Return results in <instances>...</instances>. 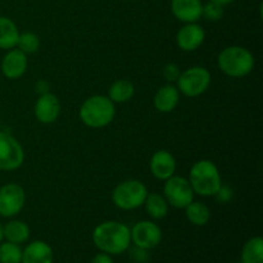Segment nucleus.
Masks as SVG:
<instances>
[{
    "instance_id": "obj_1",
    "label": "nucleus",
    "mask_w": 263,
    "mask_h": 263,
    "mask_svg": "<svg viewBox=\"0 0 263 263\" xmlns=\"http://www.w3.org/2000/svg\"><path fill=\"white\" fill-rule=\"evenodd\" d=\"M94 246L103 253L110 256L122 254L130 248V229L118 221H105L99 223L92 231Z\"/></svg>"
},
{
    "instance_id": "obj_2",
    "label": "nucleus",
    "mask_w": 263,
    "mask_h": 263,
    "mask_svg": "<svg viewBox=\"0 0 263 263\" xmlns=\"http://www.w3.org/2000/svg\"><path fill=\"white\" fill-rule=\"evenodd\" d=\"M189 182L194 194L215 197L222 185L217 166L210 159H200L193 164L189 172Z\"/></svg>"
},
{
    "instance_id": "obj_3",
    "label": "nucleus",
    "mask_w": 263,
    "mask_h": 263,
    "mask_svg": "<svg viewBox=\"0 0 263 263\" xmlns=\"http://www.w3.org/2000/svg\"><path fill=\"white\" fill-rule=\"evenodd\" d=\"M115 116V103L105 95H92L80 108V118L91 128L105 127L112 122Z\"/></svg>"
},
{
    "instance_id": "obj_4",
    "label": "nucleus",
    "mask_w": 263,
    "mask_h": 263,
    "mask_svg": "<svg viewBox=\"0 0 263 263\" xmlns=\"http://www.w3.org/2000/svg\"><path fill=\"white\" fill-rule=\"evenodd\" d=\"M217 66L226 76L239 79L251 73L254 68V57L243 46H228L218 54Z\"/></svg>"
},
{
    "instance_id": "obj_5",
    "label": "nucleus",
    "mask_w": 263,
    "mask_h": 263,
    "mask_svg": "<svg viewBox=\"0 0 263 263\" xmlns=\"http://www.w3.org/2000/svg\"><path fill=\"white\" fill-rule=\"evenodd\" d=\"M148 195L146 186L139 180H126L118 184L112 193L116 207L123 211H133L144 205Z\"/></svg>"
},
{
    "instance_id": "obj_6",
    "label": "nucleus",
    "mask_w": 263,
    "mask_h": 263,
    "mask_svg": "<svg viewBox=\"0 0 263 263\" xmlns=\"http://www.w3.org/2000/svg\"><path fill=\"white\" fill-rule=\"evenodd\" d=\"M212 76L204 67L195 66L185 69L177 79V89L185 97L195 98L204 94L210 87Z\"/></svg>"
},
{
    "instance_id": "obj_7",
    "label": "nucleus",
    "mask_w": 263,
    "mask_h": 263,
    "mask_svg": "<svg viewBox=\"0 0 263 263\" xmlns=\"http://www.w3.org/2000/svg\"><path fill=\"white\" fill-rule=\"evenodd\" d=\"M164 199L168 205L181 210L194 200V192L189 180L181 176H171L163 186Z\"/></svg>"
},
{
    "instance_id": "obj_8",
    "label": "nucleus",
    "mask_w": 263,
    "mask_h": 263,
    "mask_svg": "<svg viewBox=\"0 0 263 263\" xmlns=\"http://www.w3.org/2000/svg\"><path fill=\"white\" fill-rule=\"evenodd\" d=\"M25 161V152L20 141L9 133L0 131V170L14 171Z\"/></svg>"
},
{
    "instance_id": "obj_9",
    "label": "nucleus",
    "mask_w": 263,
    "mask_h": 263,
    "mask_svg": "<svg viewBox=\"0 0 263 263\" xmlns=\"http://www.w3.org/2000/svg\"><path fill=\"white\" fill-rule=\"evenodd\" d=\"M26 203V193L21 185L15 182L0 187V216L14 217L23 210Z\"/></svg>"
},
{
    "instance_id": "obj_10",
    "label": "nucleus",
    "mask_w": 263,
    "mask_h": 263,
    "mask_svg": "<svg viewBox=\"0 0 263 263\" xmlns=\"http://www.w3.org/2000/svg\"><path fill=\"white\" fill-rule=\"evenodd\" d=\"M131 241L135 247L141 249H153L161 243L162 230L157 223L152 221H140L136 222L130 230Z\"/></svg>"
},
{
    "instance_id": "obj_11",
    "label": "nucleus",
    "mask_w": 263,
    "mask_h": 263,
    "mask_svg": "<svg viewBox=\"0 0 263 263\" xmlns=\"http://www.w3.org/2000/svg\"><path fill=\"white\" fill-rule=\"evenodd\" d=\"M33 113L39 122L44 125H50L55 122L61 115V102L58 97L51 92H44L35 103Z\"/></svg>"
},
{
    "instance_id": "obj_12",
    "label": "nucleus",
    "mask_w": 263,
    "mask_h": 263,
    "mask_svg": "<svg viewBox=\"0 0 263 263\" xmlns=\"http://www.w3.org/2000/svg\"><path fill=\"white\" fill-rule=\"evenodd\" d=\"M205 32L198 23H186L176 33V44L181 50L194 51L204 43Z\"/></svg>"
},
{
    "instance_id": "obj_13",
    "label": "nucleus",
    "mask_w": 263,
    "mask_h": 263,
    "mask_svg": "<svg viewBox=\"0 0 263 263\" xmlns=\"http://www.w3.org/2000/svg\"><path fill=\"white\" fill-rule=\"evenodd\" d=\"M27 69V55L20 49L8 51L2 62V72L7 79L17 80L26 73Z\"/></svg>"
},
{
    "instance_id": "obj_14",
    "label": "nucleus",
    "mask_w": 263,
    "mask_h": 263,
    "mask_svg": "<svg viewBox=\"0 0 263 263\" xmlns=\"http://www.w3.org/2000/svg\"><path fill=\"white\" fill-rule=\"evenodd\" d=\"M176 171V159L170 152L158 151L152 156L151 172L156 179L166 181Z\"/></svg>"
},
{
    "instance_id": "obj_15",
    "label": "nucleus",
    "mask_w": 263,
    "mask_h": 263,
    "mask_svg": "<svg viewBox=\"0 0 263 263\" xmlns=\"http://www.w3.org/2000/svg\"><path fill=\"white\" fill-rule=\"evenodd\" d=\"M175 17L185 23H194L202 18L203 4L200 0H171Z\"/></svg>"
},
{
    "instance_id": "obj_16",
    "label": "nucleus",
    "mask_w": 263,
    "mask_h": 263,
    "mask_svg": "<svg viewBox=\"0 0 263 263\" xmlns=\"http://www.w3.org/2000/svg\"><path fill=\"white\" fill-rule=\"evenodd\" d=\"M54 253L46 241L35 240L22 251V263H53Z\"/></svg>"
},
{
    "instance_id": "obj_17",
    "label": "nucleus",
    "mask_w": 263,
    "mask_h": 263,
    "mask_svg": "<svg viewBox=\"0 0 263 263\" xmlns=\"http://www.w3.org/2000/svg\"><path fill=\"white\" fill-rule=\"evenodd\" d=\"M180 102V91L176 86L168 84L159 87L154 95V107L161 113H170L177 107Z\"/></svg>"
},
{
    "instance_id": "obj_18",
    "label": "nucleus",
    "mask_w": 263,
    "mask_h": 263,
    "mask_svg": "<svg viewBox=\"0 0 263 263\" xmlns=\"http://www.w3.org/2000/svg\"><path fill=\"white\" fill-rule=\"evenodd\" d=\"M3 236L10 243L23 244L30 238V228L23 221H9L7 225L3 226Z\"/></svg>"
},
{
    "instance_id": "obj_19",
    "label": "nucleus",
    "mask_w": 263,
    "mask_h": 263,
    "mask_svg": "<svg viewBox=\"0 0 263 263\" xmlns=\"http://www.w3.org/2000/svg\"><path fill=\"white\" fill-rule=\"evenodd\" d=\"M134 94H135V87L128 80H117L110 85L108 90V98L113 103H120V104L133 99Z\"/></svg>"
},
{
    "instance_id": "obj_20",
    "label": "nucleus",
    "mask_w": 263,
    "mask_h": 263,
    "mask_svg": "<svg viewBox=\"0 0 263 263\" xmlns=\"http://www.w3.org/2000/svg\"><path fill=\"white\" fill-rule=\"evenodd\" d=\"M145 211L154 220H162L168 213V203L158 193H148L145 198Z\"/></svg>"
},
{
    "instance_id": "obj_21",
    "label": "nucleus",
    "mask_w": 263,
    "mask_h": 263,
    "mask_svg": "<svg viewBox=\"0 0 263 263\" xmlns=\"http://www.w3.org/2000/svg\"><path fill=\"white\" fill-rule=\"evenodd\" d=\"M18 32L17 25L7 17H0V48L13 49L17 46Z\"/></svg>"
},
{
    "instance_id": "obj_22",
    "label": "nucleus",
    "mask_w": 263,
    "mask_h": 263,
    "mask_svg": "<svg viewBox=\"0 0 263 263\" xmlns=\"http://www.w3.org/2000/svg\"><path fill=\"white\" fill-rule=\"evenodd\" d=\"M185 215L190 223L195 226H204L211 220V211L204 203L194 202L185 207Z\"/></svg>"
},
{
    "instance_id": "obj_23",
    "label": "nucleus",
    "mask_w": 263,
    "mask_h": 263,
    "mask_svg": "<svg viewBox=\"0 0 263 263\" xmlns=\"http://www.w3.org/2000/svg\"><path fill=\"white\" fill-rule=\"evenodd\" d=\"M241 263H263V239L261 236L251 238L244 244Z\"/></svg>"
},
{
    "instance_id": "obj_24",
    "label": "nucleus",
    "mask_w": 263,
    "mask_h": 263,
    "mask_svg": "<svg viewBox=\"0 0 263 263\" xmlns=\"http://www.w3.org/2000/svg\"><path fill=\"white\" fill-rule=\"evenodd\" d=\"M0 263H22V248L20 244L0 243Z\"/></svg>"
},
{
    "instance_id": "obj_25",
    "label": "nucleus",
    "mask_w": 263,
    "mask_h": 263,
    "mask_svg": "<svg viewBox=\"0 0 263 263\" xmlns=\"http://www.w3.org/2000/svg\"><path fill=\"white\" fill-rule=\"evenodd\" d=\"M18 49L27 55V54H33L40 48V39L33 32H23L20 33L17 43Z\"/></svg>"
},
{
    "instance_id": "obj_26",
    "label": "nucleus",
    "mask_w": 263,
    "mask_h": 263,
    "mask_svg": "<svg viewBox=\"0 0 263 263\" xmlns=\"http://www.w3.org/2000/svg\"><path fill=\"white\" fill-rule=\"evenodd\" d=\"M202 15L210 22H217L222 18L223 15V9L222 5L217 4V3L210 2L208 4L203 5Z\"/></svg>"
},
{
    "instance_id": "obj_27",
    "label": "nucleus",
    "mask_w": 263,
    "mask_h": 263,
    "mask_svg": "<svg viewBox=\"0 0 263 263\" xmlns=\"http://www.w3.org/2000/svg\"><path fill=\"white\" fill-rule=\"evenodd\" d=\"M180 73H181V71H180V68L177 64L168 63L164 66L163 76L168 82H176L177 79L180 77Z\"/></svg>"
},
{
    "instance_id": "obj_28",
    "label": "nucleus",
    "mask_w": 263,
    "mask_h": 263,
    "mask_svg": "<svg viewBox=\"0 0 263 263\" xmlns=\"http://www.w3.org/2000/svg\"><path fill=\"white\" fill-rule=\"evenodd\" d=\"M215 197H217V199L220 200L221 203H226L231 199V197H233V192H231V189L229 186L221 185V187L218 189L217 194H216Z\"/></svg>"
},
{
    "instance_id": "obj_29",
    "label": "nucleus",
    "mask_w": 263,
    "mask_h": 263,
    "mask_svg": "<svg viewBox=\"0 0 263 263\" xmlns=\"http://www.w3.org/2000/svg\"><path fill=\"white\" fill-rule=\"evenodd\" d=\"M131 257H133V259L136 263H145L148 261V253H146L145 249L138 248V247H135V248L133 249Z\"/></svg>"
},
{
    "instance_id": "obj_30",
    "label": "nucleus",
    "mask_w": 263,
    "mask_h": 263,
    "mask_svg": "<svg viewBox=\"0 0 263 263\" xmlns=\"http://www.w3.org/2000/svg\"><path fill=\"white\" fill-rule=\"evenodd\" d=\"M91 263H115V262H113L112 256H110V254L100 252V253L95 254L94 258L91 259Z\"/></svg>"
},
{
    "instance_id": "obj_31",
    "label": "nucleus",
    "mask_w": 263,
    "mask_h": 263,
    "mask_svg": "<svg viewBox=\"0 0 263 263\" xmlns=\"http://www.w3.org/2000/svg\"><path fill=\"white\" fill-rule=\"evenodd\" d=\"M211 2H213V3H217V4H220V5H228V4H230L231 2H234V0H211Z\"/></svg>"
},
{
    "instance_id": "obj_32",
    "label": "nucleus",
    "mask_w": 263,
    "mask_h": 263,
    "mask_svg": "<svg viewBox=\"0 0 263 263\" xmlns=\"http://www.w3.org/2000/svg\"><path fill=\"white\" fill-rule=\"evenodd\" d=\"M3 239H4V236H3V226L2 223H0V243L3 241Z\"/></svg>"
}]
</instances>
